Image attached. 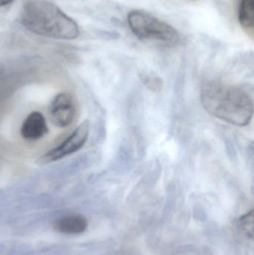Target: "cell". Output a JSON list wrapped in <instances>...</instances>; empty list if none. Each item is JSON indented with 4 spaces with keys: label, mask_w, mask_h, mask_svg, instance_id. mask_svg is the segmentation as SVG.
<instances>
[{
    "label": "cell",
    "mask_w": 254,
    "mask_h": 255,
    "mask_svg": "<svg viewBox=\"0 0 254 255\" xmlns=\"http://www.w3.org/2000/svg\"><path fill=\"white\" fill-rule=\"evenodd\" d=\"M49 112L54 125L59 128L70 127L76 115V105L72 96L67 93L58 94L52 101Z\"/></svg>",
    "instance_id": "5b68a950"
},
{
    "label": "cell",
    "mask_w": 254,
    "mask_h": 255,
    "mask_svg": "<svg viewBox=\"0 0 254 255\" xmlns=\"http://www.w3.org/2000/svg\"><path fill=\"white\" fill-rule=\"evenodd\" d=\"M128 22L132 32L140 40L167 43H176L179 40L175 28L143 10H131L128 15Z\"/></svg>",
    "instance_id": "3957f363"
},
{
    "label": "cell",
    "mask_w": 254,
    "mask_h": 255,
    "mask_svg": "<svg viewBox=\"0 0 254 255\" xmlns=\"http://www.w3.org/2000/svg\"><path fill=\"white\" fill-rule=\"evenodd\" d=\"M240 224L248 238L252 239L254 237V210L242 216L240 219Z\"/></svg>",
    "instance_id": "9c48e42d"
},
{
    "label": "cell",
    "mask_w": 254,
    "mask_h": 255,
    "mask_svg": "<svg viewBox=\"0 0 254 255\" xmlns=\"http://www.w3.org/2000/svg\"></svg>",
    "instance_id": "8fae6325"
},
{
    "label": "cell",
    "mask_w": 254,
    "mask_h": 255,
    "mask_svg": "<svg viewBox=\"0 0 254 255\" xmlns=\"http://www.w3.org/2000/svg\"><path fill=\"white\" fill-rule=\"evenodd\" d=\"M201 100L207 113L232 125L246 127L253 118L252 99L238 87L217 81L206 82L201 88Z\"/></svg>",
    "instance_id": "6da1fadb"
},
{
    "label": "cell",
    "mask_w": 254,
    "mask_h": 255,
    "mask_svg": "<svg viewBox=\"0 0 254 255\" xmlns=\"http://www.w3.org/2000/svg\"><path fill=\"white\" fill-rule=\"evenodd\" d=\"M239 19L246 29L253 30L254 25V0H243L239 10Z\"/></svg>",
    "instance_id": "ba28073f"
},
{
    "label": "cell",
    "mask_w": 254,
    "mask_h": 255,
    "mask_svg": "<svg viewBox=\"0 0 254 255\" xmlns=\"http://www.w3.org/2000/svg\"><path fill=\"white\" fill-rule=\"evenodd\" d=\"M86 219L82 215H68L58 219L54 223L53 228L56 232L65 235H79L87 229Z\"/></svg>",
    "instance_id": "52a82bcc"
},
{
    "label": "cell",
    "mask_w": 254,
    "mask_h": 255,
    "mask_svg": "<svg viewBox=\"0 0 254 255\" xmlns=\"http://www.w3.org/2000/svg\"><path fill=\"white\" fill-rule=\"evenodd\" d=\"M21 21L27 29L38 35L60 40H73L79 35L76 21L46 0H31L25 3Z\"/></svg>",
    "instance_id": "7a4b0ae2"
},
{
    "label": "cell",
    "mask_w": 254,
    "mask_h": 255,
    "mask_svg": "<svg viewBox=\"0 0 254 255\" xmlns=\"http://www.w3.org/2000/svg\"><path fill=\"white\" fill-rule=\"evenodd\" d=\"M89 124L84 121L77 128L56 148L48 151L40 157L41 163H51L64 158L77 151L83 147L88 138Z\"/></svg>",
    "instance_id": "277c9868"
},
{
    "label": "cell",
    "mask_w": 254,
    "mask_h": 255,
    "mask_svg": "<svg viewBox=\"0 0 254 255\" xmlns=\"http://www.w3.org/2000/svg\"><path fill=\"white\" fill-rule=\"evenodd\" d=\"M13 0H0V6H4L9 3L12 2Z\"/></svg>",
    "instance_id": "30bf717a"
},
{
    "label": "cell",
    "mask_w": 254,
    "mask_h": 255,
    "mask_svg": "<svg viewBox=\"0 0 254 255\" xmlns=\"http://www.w3.org/2000/svg\"><path fill=\"white\" fill-rule=\"evenodd\" d=\"M49 132L46 120L40 112L30 114L21 127V136L26 140L34 141L43 137Z\"/></svg>",
    "instance_id": "8992f818"
}]
</instances>
